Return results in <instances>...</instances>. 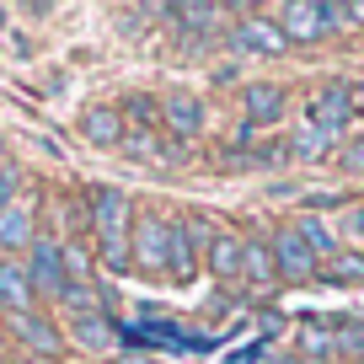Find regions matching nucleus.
I'll use <instances>...</instances> for the list:
<instances>
[{
    "label": "nucleus",
    "mask_w": 364,
    "mask_h": 364,
    "mask_svg": "<svg viewBox=\"0 0 364 364\" xmlns=\"http://www.w3.org/2000/svg\"><path fill=\"white\" fill-rule=\"evenodd\" d=\"M91 220H97V252H102L107 268H129V236H134V209H129V193L118 188H97L91 193Z\"/></svg>",
    "instance_id": "nucleus-1"
},
{
    "label": "nucleus",
    "mask_w": 364,
    "mask_h": 364,
    "mask_svg": "<svg viewBox=\"0 0 364 364\" xmlns=\"http://www.w3.org/2000/svg\"><path fill=\"white\" fill-rule=\"evenodd\" d=\"M348 113H353V86H321L316 97L306 102V129H316V134H343V124H348Z\"/></svg>",
    "instance_id": "nucleus-2"
},
{
    "label": "nucleus",
    "mask_w": 364,
    "mask_h": 364,
    "mask_svg": "<svg viewBox=\"0 0 364 364\" xmlns=\"http://www.w3.org/2000/svg\"><path fill=\"white\" fill-rule=\"evenodd\" d=\"M27 279H33V289H43V295L65 300V295H70L65 247H59V241H33V262H27Z\"/></svg>",
    "instance_id": "nucleus-3"
},
{
    "label": "nucleus",
    "mask_w": 364,
    "mask_h": 364,
    "mask_svg": "<svg viewBox=\"0 0 364 364\" xmlns=\"http://www.w3.org/2000/svg\"><path fill=\"white\" fill-rule=\"evenodd\" d=\"M166 236H171V225L166 220H156V215H139L134 220V247H129V257L139 262L145 273H166Z\"/></svg>",
    "instance_id": "nucleus-4"
},
{
    "label": "nucleus",
    "mask_w": 364,
    "mask_h": 364,
    "mask_svg": "<svg viewBox=\"0 0 364 364\" xmlns=\"http://www.w3.org/2000/svg\"><path fill=\"white\" fill-rule=\"evenodd\" d=\"M279 27H284V38L289 43H316V38H327L332 33V11L321 6V0H295V6H284L279 11Z\"/></svg>",
    "instance_id": "nucleus-5"
},
{
    "label": "nucleus",
    "mask_w": 364,
    "mask_h": 364,
    "mask_svg": "<svg viewBox=\"0 0 364 364\" xmlns=\"http://www.w3.org/2000/svg\"><path fill=\"white\" fill-rule=\"evenodd\" d=\"M230 43L247 48V54H284L289 38H284V27H279V22H268V16H252V22L230 27Z\"/></svg>",
    "instance_id": "nucleus-6"
},
{
    "label": "nucleus",
    "mask_w": 364,
    "mask_h": 364,
    "mask_svg": "<svg viewBox=\"0 0 364 364\" xmlns=\"http://www.w3.org/2000/svg\"><path fill=\"white\" fill-rule=\"evenodd\" d=\"M273 262H279V273H289V279H311V273H316V252H311L295 230H284V236L273 241Z\"/></svg>",
    "instance_id": "nucleus-7"
},
{
    "label": "nucleus",
    "mask_w": 364,
    "mask_h": 364,
    "mask_svg": "<svg viewBox=\"0 0 364 364\" xmlns=\"http://www.w3.org/2000/svg\"><path fill=\"white\" fill-rule=\"evenodd\" d=\"M0 306L11 311V316L33 306V279H27L22 262H0Z\"/></svg>",
    "instance_id": "nucleus-8"
},
{
    "label": "nucleus",
    "mask_w": 364,
    "mask_h": 364,
    "mask_svg": "<svg viewBox=\"0 0 364 364\" xmlns=\"http://www.w3.org/2000/svg\"><path fill=\"white\" fill-rule=\"evenodd\" d=\"M161 113H166V124L177 129L182 139H193L198 129H204V107H198V97H188V91H182V97H166Z\"/></svg>",
    "instance_id": "nucleus-9"
},
{
    "label": "nucleus",
    "mask_w": 364,
    "mask_h": 364,
    "mask_svg": "<svg viewBox=\"0 0 364 364\" xmlns=\"http://www.w3.org/2000/svg\"><path fill=\"white\" fill-rule=\"evenodd\" d=\"M11 332H16L33 353H54V348H59V332L48 327L43 316H33V311H16V316H11Z\"/></svg>",
    "instance_id": "nucleus-10"
},
{
    "label": "nucleus",
    "mask_w": 364,
    "mask_h": 364,
    "mask_svg": "<svg viewBox=\"0 0 364 364\" xmlns=\"http://www.w3.org/2000/svg\"><path fill=\"white\" fill-rule=\"evenodd\" d=\"M80 129H86L91 145H118V139H124V118H118L113 107H91V113L80 118Z\"/></svg>",
    "instance_id": "nucleus-11"
},
{
    "label": "nucleus",
    "mask_w": 364,
    "mask_h": 364,
    "mask_svg": "<svg viewBox=\"0 0 364 364\" xmlns=\"http://www.w3.org/2000/svg\"><path fill=\"white\" fill-rule=\"evenodd\" d=\"M241 102H247V118H257V124H273V118H279V107H284V91L279 86H247L241 91Z\"/></svg>",
    "instance_id": "nucleus-12"
},
{
    "label": "nucleus",
    "mask_w": 364,
    "mask_h": 364,
    "mask_svg": "<svg viewBox=\"0 0 364 364\" xmlns=\"http://www.w3.org/2000/svg\"><path fill=\"white\" fill-rule=\"evenodd\" d=\"M241 252H247V241H236V236H209V268H215L220 279H236V273H241Z\"/></svg>",
    "instance_id": "nucleus-13"
},
{
    "label": "nucleus",
    "mask_w": 364,
    "mask_h": 364,
    "mask_svg": "<svg viewBox=\"0 0 364 364\" xmlns=\"http://www.w3.org/2000/svg\"><path fill=\"white\" fill-rule=\"evenodd\" d=\"M241 273H247L252 284H273V273H279V262H273V247H262V241H247V252H241Z\"/></svg>",
    "instance_id": "nucleus-14"
},
{
    "label": "nucleus",
    "mask_w": 364,
    "mask_h": 364,
    "mask_svg": "<svg viewBox=\"0 0 364 364\" xmlns=\"http://www.w3.org/2000/svg\"><path fill=\"white\" fill-rule=\"evenodd\" d=\"M0 241L6 247H33V215H27L22 204H11V209H0Z\"/></svg>",
    "instance_id": "nucleus-15"
},
{
    "label": "nucleus",
    "mask_w": 364,
    "mask_h": 364,
    "mask_svg": "<svg viewBox=\"0 0 364 364\" xmlns=\"http://www.w3.org/2000/svg\"><path fill=\"white\" fill-rule=\"evenodd\" d=\"M166 273H193V230L188 225H171V236H166Z\"/></svg>",
    "instance_id": "nucleus-16"
},
{
    "label": "nucleus",
    "mask_w": 364,
    "mask_h": 364,
    "mask_svg": "<svg viewBox=\"0 0 364 364\" xmlns=\"http://www.w3.org/2000/svg\"><path fill=\"white\" fill-rule=\"evenodd\" d=\"M75 343H80V348H113V343H118V332L113 327H107V316H91V311H86V316H75Z\"/></svg>",
    "instance_id": "nucleus-17"
},
{
    "label": "nucleus",
    "mask_w": 364,
    "mask_h": 364,
    "mask_svg": "<svg viewBox=\"0 0 364 364\" xmlns=\"http://www.w3.org/2000/svg\"><path fill=\"white\" fill-rule=\"evenodd\" d=\"M171 16H177L188 33H209V27L220 22V6H171Z\"/></svg>",
    "instance_id": "nucleus-18"
},
{
    "label": "nucleus",
    "mask_w": 364,
    "mask_h": 364,
    "mask_svg": "<svg viewBox=\"0 0 364 364\" xmlns=\"http://www.w3.org/2000/svg\"><path fill=\"white\" fill-rule=\"evenodd\" d=\"M124 145L129 150H134V161H150V166H166V150H161V139L156 134H150V129H145V134H124Z\"/></svg>",
    "instance_id": "nucleus-19"
},
{
    "label": "nucleus",
    "mask_w": 364,
    "mask_h": 364,
    "mask_svg": "<svg viewBox=\"0 0 364 364\" xmlns=\"http://www.w3.org/2000/svg\"><path fill=\"white\" fill-rule=\"evenodd\" d=\"M327 279H338V284H364V257H359V252L332 257V262H327Z\"/></svg>",
    "instance_id": "nucleus-20"
},
{
    "label": "nucleus",
    "mask_w": 364,
    "mask_h": 364,
    "mask_svg": "<svg viewBox=\"0 0 364 364\" xmlns=\"http://www.w3.org/2000/svg\"><path fill=\"white\" fill-rule=\"evenodd\" d=\"M295 236L306 241L311 252H332V247H338V241H332V230L321 225V220H311V215H306V220H300V225H295Z\"/></svg>",
    "instance_id": "nucleus-21"
},
{
    "label": "nucleus",
    "mask_w": 364,
    "mask_h": 364,
    "mask_svg": "<svg viewBox=\"0 0 364 364\" xmlns=\"http://www.w3.org/2000/svg\"><path fill=\"white\" fill-rule=\"evenodd\" d=\"M332 348H343V353H359V359H364V327H359V321H348V327H338V338H332Z\"/></svg>",
    "instance_id": "nucleus-22"
},
{
    "label": "nucleus",
    "mask_w": 364,
    "mask_h": 364,
    "mask_svg": "<svg viewBox=\"0 0 364 364\" xmlns=\"http://www.w3.org/2000/svg\"><path fill=\"white\" fill-rule=\"evenodd\" d=\"M156 107H161V102H156V97H134V102H129V118H139V124H145V129H150V124H156V118H161V113H156Z\"/></svg>",
    "instance_id": "nucleus-23"
},
{
    "label": "nucleus",
    "mask_w": 364,
    "mask_h": 364,
    "mask_svg": "<svg viewBox=\"0 0 364 364\" xmlns=\"http://www.w3.org/2000/svg\"><path fill=\"white\" fill-rule=\"evenodd\" d=\"M300 348H306V353H332V338L321 327H306V332H300Z\"/></svg>",
    "instance_id": "nucleus-24"
},
{
    "label": "nucleus",
    "mask_w": 364,
    "mask_h": 364,
    "mask_svg": "<svg viewBox=\"0 0 364 364\" xmlns=\"http://www.w3.org/2000/svg\"><path fill=\"white\" fill-rule=\"evenodd\" d=\"M343 236L364 247V209H348V215H343Z\"/></svg>",
    "instance_id": "nucleus-25"
},
{
    "label": "nucleus",
    "mask_w": 364,
    "mask_h": 364,
    "mask_svg": "<svg viewBox=\"0 0 364 364\" xmlns=\"http://www.w3.org/2000/svg\"><path fill=\"white\" fill-rule=\"evenodd\" d=\"M11 204H16V171L0 166V209H11Z\"/></svg>",
    "instance_id": "nucleus-26"
},
{
    "label": "nucleus",
    "mask_w": 364,
    "mask_h": 364,
    "mask_svg": "<svg viewBox=\"0 0 364 364\" xmlns=\"http://www.w3.org/2000/svg\"><path fill=\"white\" fill-rule=\"evenodd\" d=\"M332 11V22H353V27H364V6H327Z\"/></svg>",
    "instance_id": "nucleus-27"
},
{
    "label": "nucleus",
    "mask_w": 364,
    "mask_h": 364,
    "mask_svg": "<svg viewBox=\"0 0 364 364\" xmlns=\"http://www.w3.org/2000/svg\"><path fill=\"white\" fill-rule=\"evenodd\" d=\"M343 166H348V171H364V139H359V145H348V150H343Z\"/></svg>",
    "instance_id": "nucleus-28"
},
{
    "label": "nucleus",
    "mask_w": 364,
    "mask_h": 364,
    "mask_svg": "<svg viewBox=\"0 0 364 364\" xmlns=\"http://www.w3.org/2000/svg\"><path fill=\"white\" fill-rule=\"evenodd\" d=\"M0 166H6V145H0Z\"/></svg>",
    "instance_id": "nucleus-29"
},
{
    "label": "nucleus",
    "mask_w": 364,
    "mask_h": 364,
    "mask_svg": "<svg viewBox=\"0 0 364 364\" xmlns=\"http://www.w3.org/2000/svg\"><path fill=\"white\" fill-rule=\"evenodd\" d=\"M0 353H6V338H0Z\"/></svg>",
    "instance_id": "nucleus-30"
},
{
    "label": "nucleus",
    "mask_w": 364,
    "mask_h": 364,
    "mask_svg": "<svg viewBox=\"0 0 364 364\" xmlns=\"http://www.w3.org/2000/svg\"><path fill=\"white\" fill-rule=\"evenodd\" d=\"M273 364H289V359H273Z\"/></svg>",
    "instance_id": "nucleus-31"
}]
</instances>
